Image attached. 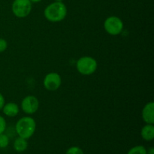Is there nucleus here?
Returning a JSON list of instances; mask_svg holds the SVG:
<instances>
[{"label":"nucleus","mask_w":154,"mask_h":154,"mask_svg":"<svg viewBox=\"0 0 154 154\" xmlns=\"http://www.w3.org/2000/svg\"><path fill=\"white\" fill-rule=\"evenodd\" d=\"M44 15L50 22H60L63 20L67 15V8L63 2H54L45 8Z\"/></svg>","instance_id":"obj_1"},{"label":"nucleus","mask_w":154,"mask_h":154,"mask_svg":"<svg viewBox=\"0 0 154 154\" xmlns=\"http://www.w3.org/2000/svg\"><path fill=\"white\" fill-rule=\"evenodd\" d=\"M36 129V123L31 117H23L17 120L15 129L18 136L29 139L34 135Z\"/></svg>","instance_id":"obj_2"},{"label":"nucleus","mask_w":154,"mask_h":154,"mask_svg":"<svg viewBox=\"0 0 154 154\" xmlns=\"http://www.w3.org/2000/svg\"><path fill=\"white\" fill-rule=\"evenodd\" d=\"M98 67L96 59L91 57H82L77 61L76 68L80 74L83 75H93Z\"/></svg>","instance_id":"obj_3"},{"label":"nucleus","mask_w":154,"mask_h":154,"mask_svg":"<svg viewBox=\"0 0 154 154\" xmlns=\"http://www.w3.org/2000/svg\"><path fill=\"white\" fill-rule=\"evenodd\" d=\"M104 29L111 35H118L123 29V23L118 17L110 16L104 22Z\"/></svg>","instance_id":"obj_4"},{"label":"nucleus","mask_w":154,"mask_h":154,"mask_svg":"<svg viewBox=\"0 0 154 154\" xmlns=\"http://www.w3.org/2000/svg\"><path fill=\"white\" fill-rule=\"evenodd\" d=\"M12 12L18 18H25L32 11L30 0H14L11 6Z\"/></svg>","instance_id":"obj_5"},{"label":"nucleus","mask_w":154,"mask_h":154,"mask_svg":"<svg viewBox=\"0 0 154 154\" xmlns=\"http://www.w3.org/2000/svg\"><path fill=\"white\" fill-rule=\"evenodd\" d=\"M62 84L61 76L57 72H51L46 75L43 81V85L47 90L56 91Z\"/></svg>","instance_id":"obj_6"},{"label":"nucleus","mask_w":154,"mask_h":154,"mask_svg":"<svg viewBox=\"0 0 154 154\" xmlns=\"http://www.w3.org/2000/svg\"><path fill=\"white\" fill-rule=\"evenodd\" d=\"M39 101L35 96H27L21 102L22 111L26 114H33L38 110Z\"/></svg>","instance_id":"obj_7"},{"label":"nucleus","mask_w":154,"mask_h":154,"mask_svg":"<svg viewBox=\"0 0 154 154\" xmlns=\"http://www.w3.org/2000/svg\"><path fill=\"white\" fill-rule=\"evenodd\" d=\"M142 119L147 124H153L154 123V103L150 102L146 104L143 108L141 113Z\"/></svg>","instance_id":"obj_8"},{"label":"nucleus","mask_w":154,"mask_h":154,"mask_svg":"<svg viewBox=\"0 0 154 154\" xmlns=\"http://www.w3.org/2000/svg\"><path fill=\"white\" fill-rule=\"evenodd\" d=\"M2 111L4 114H5L7 117H14L19 113V107L14 102H8L7 104H5L2 108Z\"/></svg>","instance_id":"obj_9"},{"label":"nucleus","mask_w":154,"mask_h":154,"mask_svg":"<svg viewBox=\"0 0 154 154\" xmlns=\"http://www.w3.org/2000/svg\"><path fill=\"white\" fill-rule=\"evenodd\" d=\"M141 138L147 141H153L154 138V126L153 124H146L141 130Z\"/></svg>","instance_id":"obj_10"},{"label":"nucleus","mask_w":154,"mask_h":154,"mask_svg":"<svg viewBox=\"0 0 154 154\" xmlns=\"http://www.w3.org/2000/svg\"><path fill=\"white\" fill-rule=\"evenodd\" d=\"M14 150H16L18 153H22L24 152L28 147V142H27V139L25 138H23L21 137L18 136V138H17L15 139L14 142Z\"/></svg>","instance_id":"obj_11"},{"label":"nucleus","mask_w":154,"mask_h":154,"mask_svg":"<svg viewBox=\"0 0 154 154\" xmlns=\"http://www.w3.org/2000/svg\"><path fill=\"white\" fill-rule=\"evenodd\" d=\"M127 154H147V149L142 145H137L132 147Z\"/></svg>","instance_id":"obj_12"},{"label":"nucleus","mask_w":154,"mask_h":154,"mask_svg":"<svg viewBox=\"0 0 154 154\" xmlns=\"http://www.w3.org/2000/svg\"><path fill=\"white\" fill-rule=\"evenodd\" d=\"M9 144V138L7 135L0 134V148H5Z\"/></svg>","instance_id":"obj_13"},{"label":"nucleus","mask_w":154,"mask_h":154,"mask_svg":"<svg viewBox=\"0 0 154 154\" xmlns=\"http://www.w3.org/2000/svg\"><path fill=\"white\" fill-rule=\"evenodd\" d=\"M66 154H84V151L82 150V149L80 148L79 147H77V146H73V147H71L66 150Z\"/></svg>","instance_id":"obj_14"},{"label":"nucleus","mask_w":154,"mask_h":154,"mask_svg":"<svg viewBox=\"0 0 154 154\" xmlns=\"http://www.w3.org/2000/svg\"><path fill=\"white\" fill-rule=\"evenodd\" d=\"M6 121L4 119V117L0 116V134L4 133V132L6 129Z\"/></svg>","instance_id":"obj_15"},{"label":"nucleus","mask_w":154,"mask_h":154,"mask_svg":"<svg viewBox=\"0 0 154 154\" xmlns=\"http://www.w3.org/2000/svg\"><path fill=\"white\" fill-rule=\"evenodd\" d=\"M8 43L5 39L0 38V53H2L7 49Z\"/></svg>","instance_id":"obj_16"},{"label":"nucleus","mask_w":154,"mask_h":154,"mask_svg":"<svg viewBox=\"0 0 154 154\" xmlns=\"http://www.w3.org/2000/svg\"><path fill=\"white\" fill-rule=\"evenodd\" d=\"M4 105H5V98L4 96H2V94L0 93V110L2 109Z\"/></svg>","instance_id":"obj_17"},{"label":"nucleus","mask_w":154,"mask_h":154,"mask_svg":"<svg viewBox=\"0 0 154 154\" xmlns=\"http://www.w3.org/2000/svg\"><path fill=\"white\" fill-rule=\"evenodd\" d=\"M147 154H154V148L153 147H150L148 150H147Z\"/></svg>","instance_id":"obj_18"},{"label":"nucleus","mask_w":154,"mask_h":154,"mask_svg":"<svg viewBox=\"0 0 154 154\" xmlns=\"http://www.w3.org/2000/svg\"><path fill=\"white\" fill-rule=\"evenodd\" d=\"M32 3H38V2H42V0H30Z\"/></svg>","instance_id":"obj_19"},{"label":"nucleus","mask_w":154,"mask_h":154,"mask_svg":"<svg viewBox=\"0 0 154 154\" xmlns=\"http://www.w3.org/2000/svg\"><path fill=\"white\" fill-rule=\"evenodd\" d=\"M55 2H63V0H54Z\"/></svg>","instance_id":"obj_20"}]
</instances>
